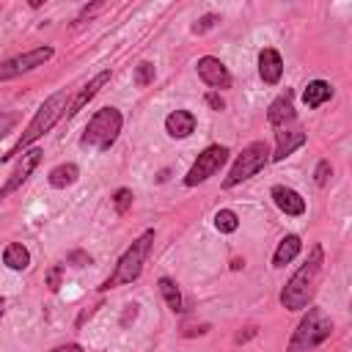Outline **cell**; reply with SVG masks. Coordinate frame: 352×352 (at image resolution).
Masks as SVG:
<instances>
[{
    "mask_svg": "<svg viewBox=\"0 0 352 352\" xmlns=\"http://www.w3.org/2000/svg\"><path fill=\"white\" fill-rule=\"evenodd\" d=\"M322 264H324V253H322V245H314L305 264L286 280L283 292H280V305L289 308V311H302L314 292H316V283L322 278Z\"/></svg>",
    "mask_w": 352,
    "mask_h": 352,
    "instance_id": "1",
    "label": "cell"
},
{
    "mask_svg": "<svg viewBox=\"0 0 352 352\" xmlns=\"http://www.w3.org/2000/svg\"><path fill=\"white\" fill-rule=\"evenodd\" d=\"M66 107H69V94H66V91H58V94H52L50 99H44V104L36 110V116H33V121L28 124V129L22 132V138L14 143V148H8V154H3V160L16 157V154L25 151L30 143H36L44 132H50V129L55 126V121L63 118Z\"/></svg>",
    "mask_w": 352,
    "mask_h": 352,
    "instance_id": "2",
    "label": "cell"
},
{
    "mask_svg": "<svg viewBox=\"0 0 352 352\" xmlns=\"http://www.w3.org/2000/svg\"><path fill=\"white\" fill-rule=\"evenodd\" d=\"M151 242H154V231H143L126 250L124 256L118 258L116 270L110 272V278L99 286V289H113V286H124V283H132L140 278V270H143V261L151 250Z\"/></svg>",
    "mask_w": 352,
    "mask_h": 352,
    "instance_id": "3",
    "label": "cell"
},
{
    "mask_svg": "<svg viewBox=\"0 0 352 352\" xmlns=\"http://www.w3.org/2000/svg\"><path fill=\"white\" fill-rule=\"evenodd\" d=\"M333 333V319L322 308H308V314L300 319L297 330L292 333V341L286 352H314L322 341H327Z\"/></svg>",
    "mask_w": 352,
    "mask_h": 352,
    "instance_id": "4",
    "label": "cell"
},
{
    "mask_svg": "<svg viewBox=\"0 0 352 352\" xmlns=\"http://www.w3.org/2000/svg\"><path fill=\"white\" fill-rule=\"evenodd\" d=\"M121 124H124V118H121V113H118L116 107H102V110H96L94 118H91L88 126H85L82 138H80V146L96 148V151H107V148L116 143V138H118V132H121Z\"/></svg>",
    "mask_w": 352,
    "mask_h": 352,
    "instance_id": "5",
    "label": "cell"
},
{
    "mask_svg": "<svg viewBox=\"0 0 352 352\" xmlns=\"http://www.w3.org/2000/svg\"><path fill=\"white\" fill-rule=\"evenodd\" d=\"M267 162H270V146H267L264 140H256V143L245 146L242 154L236 157V162L231 165V170H228V176H226L223 187H236L239 182L256 176Z\"/></svg>",
    "mask_w": 352,
    "mask_h": 352,
    "instance_id": "6",
    "label": "cell"
},
{
    "mask_svg": "<svg viewBox=\"0 0 352 352\" xmlns=\"http://www.w3.org/2000/svg\"><path fill=\"white\" fill-rule=\"evenodd\" d=\"M226 160H228V148L226 146H206L201 154H198V160L192 162V168L187 170V176H184V184L187 187H195V184H201V182H206L209 176H214L223 165H226Z\"/></svg>",
    "mask_w": 352,
    "mask_h": 352,
    "instance_id": "7",
    "label": "cell"
},
{
    "mask_svg": "<svg viewBox=\"0 0 352 352\" xmlns=\"http://www.w3.org/2000/svg\"><path fill=\"white\" fill-rule=\"evenodd\" d=\"M50 58H52V47H36V50H30L25 55L8 58V60L0 63V82L11 80V77H19V74H25V72H30L36 66H44Z\"/></svg>",
    "mask_w": 352,
    "mask_h": 352,
    "instance_id": "8",
    "label": "cell"
},
{
    "mask_svg": "<svg viewBox=\"0 0 352 352\" xmlns=\"http://www.w3.org/2000/svg\"><path fill=\"white\" fill-rule=\"evenodd\" d=\"M41 157H44V151L41 148H28V151H22V160L16 162V168H14V173L6 179V184L0 187V201L3 198H8L14 190H19L25 182H28V176L36 170V165L41 162Z\"/></svg>",
    "mask_w": 352,
    "mask_h": 352,
    "instance_id": "9",
    "label": "cell"
},
{
    "mask_svg": "<svg viewBox=\"0 0 352 352\" xmlns=\"http://www.w3.org/2000/svg\"><path fill=\"white\" fill-rule=\"evenodd\" d=\"M198 77L209 85V88H228L231 85V74L226 69V63L220 58H212V55H204L198 58Z\"/></svg>",
    "mask_w": 352,
    "mask_h": 352,
    "instance_id": "10",
    "label": "cell"
},
{
    "mask_svg": "<svg viewBox=\"0 0 352 352\" xmlns=\"http://www.w3.org/2000/svg\"><path fill=\"white\" fill-rule=\"evenodd\" d=\"M107 82H110V72L104 69V72H99V74H96V77H94L88 85H82V88H80V94H77V96L69 102V107H66L63 118H74V116H77V113H80V110H82V107H85V104H88V102H91V99L99 94V88H104Z\"/></svg>",
    "mask_w": 352,
    "mask_h": 352,
    "instance_id": "11",
    "label": "cell"
},
{
    "mask_svg": "<svg viewBox=\"0 0 352 352\" xmlns=\"http://www.w3.org/2000/svg\"><path fill=\"white\" fill-rule=\"evenodd\" d=\"M270 195H272V201H275V206H278L280 212H286V214H292V217H297V214H302V212H305V201H302V195H300L297 190H292V187H283V184H275Z\"/></svg>",
    "mask_w": 352,
    "mask_h": 352,
    "instance_id": "12",
    "label": "cell"
},
{
    "mask_svg": "<svg viewBox=\"0 0 352 352\" xmlns=\"http://www.w3.org/2000/svg\"><path fill=\"white\" fill-rule=\"evenodd\" d=\"M258 74H261V80L270 82V85H275V82L280 80V74H283V58H280L278 50L264 47V50L258 52Z\"/></svg>",
    "mask_w": 352,
    "mask_h": 352,
    "instance_id": "13",
    "label": "cell"
},
{
    "mask_svg": "<svg viewBox=\"0 0 352 352\" xmlns=\"http://www.w3.org/2000/svg\"><path fill=\"white\" fill-rule=\"evenodd\" d=\"M192 129H195V116L190 110H173V113H168L165 132L170 138H187V135H192Z\"/></svg>",
    "mask_w": 352,
    "mask_h": 352,
    "instance_id": "14",
    "label": "cell"
},
{
    "mask_svg": "<svg viewBox=\"0 0 352 352\" xmlns=\"http://www.w3.org/2000/svg\"><path fill=\"white\" fill-rule=\"evenodd\" d=\"M267 118H270V124L272 126H283L286 121H294V104H292V91H286V94H280L272 104H270V110H267Z\"/></svg>",
    "mask_w": 352,
    "mask_h": 352,
    "instance_id": "15",
    "label": "cell"
},
{
    "mask_svg": "<svg viewBox=\"0 0 352 352\" xmlns=\"http://www.w3.org/2000/svg\"><path fill=\"white\" fill-rule=\"evenodd\" d=\"M305 143V132L302 129H292V132H278V146H275V154H270V160H283V157H289L294 148H300Z\"/></svg>",
    "mask_w": 352,
    "mask_h": 352,
    "instance_id": "16",
    "label": "cell"
},
{
    "mask_svg": "<svg viewBox=\"0 0 352 352\" xmlns=\"http://www.w3.org/2000/svg\"><path fill=\"white\" fill-rule=\"evenodd\" d=\"M77 176H80V168H77L74 162L55 165V168L50 170V187H55V190H66V187H72V184L77 182Z\"/></svg>",
    "mask_w": 352,
    "mask_h": 352,
    "instance_id": "17",
    "label": "cell"
},
{
    "mask_svg": "<svg viewBox=\"0 0 352 352\" xmlns=\"http://www.w3.org/2000/svg\"><path fill=\"white\" fill-rule=\"evenodd\" d=\"M300 248H302V242H300V236L297 234H289V236H283L280 239V245L275 248V256H272V264L275 267H286L297 253H300Z\"/></svg>",
    "mask_w": 352,
    "mask_h": 352,
    "instance_id": "18",
    "label": "cell"
},
{
    "mask_svg": "<svg viewBox=\"0 0 352 352\" xmlns=\"http://www.w3.org/2000/svg\"><path fill=\"white\" fill-rule=\"evenodd\" d=\"M333 96V88H330V82H324V80H311L308 85H305V91H302V102L308 104V107H319L322 102H327Z\"/></svg>",
    "mask_w": 352,
    "mask_h": 352,
    "instance_id": "19",
    "label": "cell"
},
{
    "mask_svg": "<svg viewBox=\"0 0 352 352\" xmlns=\"http://www.w3.org/2000/svg\"><path fill=\"white\" fill-rule=\"evenodd\" d=\"M3 264H6L8 270H25V267L30 264V253H28V248L19 245V242H11V245L3 250Z\"/></svg>",
    "mask_w": 352,
    "mask_h": 352,
    "instance_id": "20",
    "label": "cell"
},
{
    "mask_svg": "<svg viewBox=\"0 0 352 352\" xmlns=\"http://www.w3.org/2000/svg\"><path fill=\"white\" fill-rule=\"evenodd\" d=\"M160 294L165 297V302H168V308L170 311H182V292H179V286L170 280V278H160Z\"/></svg>",
    "mask_w": 352,
    "mask_h": 352,
    "instance_id": "21",
    "label": "cell"
},
{
    "mask_svg": "<svg viewBox=\"0 0 352 352\" xmlns=\"http://www.w3.org/2000/svg\"><path fill=\"white\" fill-rule=\"evenodd\" d=\"M214 228H217L220 234H234V231L239 228V217H236V212H231V209H220V212L214 214Z\"/></svg>",
    "mask_w": 352,
    "mask_h": 352,
    "instance_id": "22",
    "label": "cell"
},
{
    "mask_svg": "<svg viewBox=\"0 0 352 352\" xmlns=\"http://www.w3.org/2000/svg\"><path fill=\"white\" fill-rule=\"evenodd\" d=\"M148 82H154V63L151 60H140L135 69V85L146 88Z\"/></svg>",
    "mask_w": 352,
    "mask_h": 352,
    "instance_id": "23",
    "label": "cell"
},
{
    "mask_svg": "<svg viewBox=\"0 0 352 352\" xmlns=\"http://www.w3.org/2000/svg\"><path fill=\"white\" fill-rule=\"evenodd\" d=\"M217 22H220V16H217V14H204V16H201V19L192 25V33H195V36H201V33L212 30Z\"/></svg>",
    "mask_w": 352,
    "mask_h": 352,
    "instance_id": "24",
    "label": "cell"
},
{
    "mask_svg": "<svg viewBox=\"0 0 352 352\" xmlns=\"http://www.w3.org/2000/svg\"><path fill=\"white\" fill-rule=\"evenodd\" d=\"M113 204H116V212H118V214H124V212L129 209V204H132V190H126V187H121V190L116 192V198H113Z\"/></svg>",
    "mask_w": 352,
    "mask_h": 352,
    "instance_id": "25",
    "label": "cell"
},
{
    "mask_svg": "<svg viewBox=\"0 0 352 352\" xmlns=\"http://www.w3.org/2000/svg\"><path fill=\"white\" fill-rule=\"evenodd\" d=\"M330 173H333V168H330V162L327 160H322L319 165H316V170H314V182L322 187V184H327V179H330Z\"/></svg>",
    "mask_w": 352,
    "mask_h": 352,
    "instance_id": "26",
    "label": "cell"
},
{
    "mask_svg": "<svg viewBox=\"0 0 352 352\" xmlns=\"http://www.w3.org/2000/svg\"><path fill=\"white\" fill-rule=\"evenodd\" d=\"M60 272H63V267H50V272H47V286H50V292H58V289H60Z\"/></svg>",
    "mask_w": 352,
    "mask_h": 352,
    "instance_id": "27",
    "label": "cell"
},
{
    "mask_svg": "<svg viewBox=\"0 0 352 352\" xmlns=\"http://www.w3.org/2000/svg\"><path fill=\"white\" fill-rule=\"evenodd\" d=\"M14 124H16V113H0V138H3L6 132H11Z\"/></svg>",
    "mask_w": 352,
    "mask_h": 352,
    "instance_id": "28",
    "label": "cell"
},
{
    "mask_svg": "<svg viewBox=\"0 0 352 352\" xmlns=\"http://www.w3.org/2000/svg\"><path fill=\"white\" fill-rule=\"evenodd\" d=\"M69 264H72V267H85V264H91V256L82 253V250H74V253L69 256Z\"/></svg>",
    "mask_w": 352,
    "mask_h": 352,
    "instance_id": "29",
    "label": "cell"
},
{
    "mask_svg": "<svg viewBox=\"0 0 352 352\" xmlns=\"http://www.w3.org/2000/svg\"><path fill=\"white\" fill-rule=\"evenodd\" d=\"M135 319H138V305H135V302H129V305H126V311H124V316H121V324L126 327V324H129V322H135Z\"/></svg>",
    "mask_w": 352,
    "mask_h": 352,
    "instance_id": "30",
    "label": "cell"
},
{
    "mask_svg": "<svg viewBox=\"0 0 352 352\" xmlns=\"http://www.w3.org/2000/svg\"><path fill=\"white\" fill-rule=\"evenodd\" d=\"M206 104H209L212 110H223V107H226V102H223V99H220V94H214V91H212V94H206Z\"/></svg>",
    "mask_w": 352,
    "mask_h": 352,
    "instance_id": "31",
    "label": "cell"
},
{
    "mask_svg": "<svg viewBox=\"0 0 352 352\" xmlns=\"http://www.w3.org/2000/svg\"><path fill=\"white\" fill-rule=\"evenodd\" d=\"M253 336H256V327H245V333H236V344H242V341H248Z\"/></svg>",
    "mask_w": 352,
    "mask_h": 352,
    "instance_id": "32",
    "label": "cell"
},
{
    "mask_svg": "<svg viewBox=\"0 0 352 352\" xmlns=\"http://www.w3.org/2000/svg\"><path fill=\"white\" fill-rule=\"evenodd\" d=\"M52 352H82V346L80 344H63V346H55Z\"/></svg>",
    "mask_w": 352,
    "mask_h": 352,
    "instance_id": "33",
    "label": "cell"
},
{
    "mask_svg": "<svg viewBox=\"0 0 352 352\" xmlns=\"http://www.w3.org/2000/svg\"><path fill=\"white\" fill-rule=\"evenodd\" d=\"M99 8H102V3H94V6H91V8H82V14H80V16H77V22H82V19H85V16H91V14H94V11H99Z\"/></svg>",
    "mask_w": 352,
    "mask_h": 352,
    "instance_id": "34",
    "label": "cell"
},
{
    "mask_svg": "<svg viewBox=\"0 0 352 352\" xmlns=\"http://www.w3.org/2000/svg\"><path fill=\"white\" fill-rule=\"evenodd\" d=\"M0 316H3V297H0Z\"/></svg>",
    "mask_w": 352,
    "mask_h": 352,
    "instance_id": "35",
    "label": "cell"
}]
</instances>
